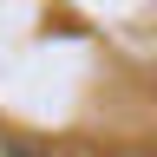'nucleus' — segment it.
<instances>
[{"label": "nucleus", "instance_id": "nucleus-1", "mask_svg": "<svg viewBox=\"0 0 157 157\" xmlns=\"http://www.w3.org/2000/svg\"><path fill=\"white\" fill-rule=\"evenodd\" d=\"M7 157H39V151H20V144H13V151H7Z\"/></svg>", "mask_w": 157, "mask_h": 157}]
</instances>
